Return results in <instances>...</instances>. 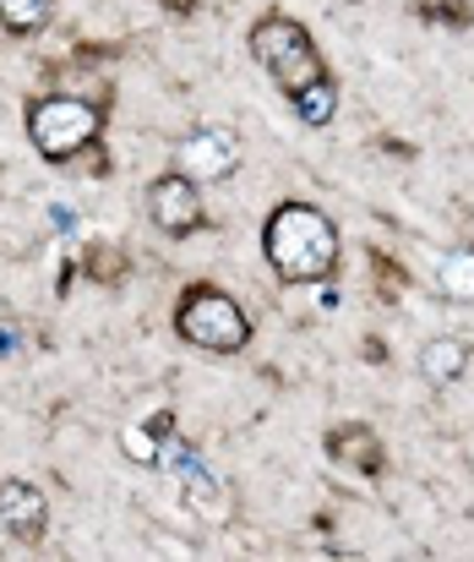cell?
<instances>
[{
	"mask_svg": "<svg viewBox=\"0 0 474 562\" xmlns=\"http://www.w3.org/2000/svg\"><path fill=\"white\" fill-rule=\"evenodd\" d=\"M262 257L284 284H321L338 268V229L312 202H279L262 224Z\"/></svg>",
	"mask_w": 474,
	"mask_h": 562,
	"instance_id": "obj_1",
	"label": "cell"
},
{
	"mask_svg": "<svg viewBox=\"0 0 474 562\" xmlns=\"http://www.w3.org/2000/svg\"><path fill=\"white\" fill-rule=\"evenodd\" d=\"M99 132H104V110L93 99L44 93V99L27 104V137L49 165H71L88 143H99Z\"/></svg>",
	"mask_w": 474,
	"mask_h": 562,
	"instance_id": "obj_2",
	"label": "cell"
},
{
	"mask_svg": "<svg viewBox=\"0 0 474 562\" xmlns=\"http://www.w3.org/2000/svg\"><path fill=\"white\" fill-rule=\"evenodd\" d=\"M174 334L207 356H240L251 345V317L240 312L235 295H224L213 284H191L174 306Z\"/></svg>",
	"mask_w": 474,
	"mask_h": 562,
	"instance_id": "obj_3",
	"label": "cell"
},
{
	"mask_svg": "<svg viewBox=\"0 0 474 562\" xmlns=\"http://www.w3.org/2000/svg\"><path fill=\"white\" fill-rule=\"evenodd\" d=\"M251 55H257V66H268V77L295 99L301 88H312L321 77H332L327 66H321V55H316L312 33L295 22V16H284V11H268L257 27H251Z\"/></svg>",
	"mask_w": 474,
	"mask_h": 562,
	"instance_id": "obj_4",
	"label": "cell"
},
{
	"mask_svg": "<svg viewBox=\"0 0 474 562\" xmlns=\"http://www.w3.org/2000/svg\"><path fill=\"white\" fill-rule=\"evenodd\" d=\"M148 218L169 240H185V235L207 229V202H202V191H196L191 176H158L148 187Z\"/></svg>",
	"mask_w": 474,
	"mask_h": 562,
	"instance_id": "obj_5",
	"label": "cell"
},
{
	"mask_svg": "<svg viewBox=\"0 0 474 562\" xmlns=\"http://www.w3.org/2000/svg\"><path fill=\"white\" fill-rule=\"evenodd\" d=\"M240 170V137L224 126H202L180 143V176H191L196 187L207 181H229Z\"/></svg>",
	"mask_w": 474,
	"mask_h": 562,
	"instance_id": "obj_6",
	"label": "cell"
},
{
	"mask_svg": "<svg viewBox=\"0 0 474 562\" xmlns=\"http://www.w3.org/2000/svg\"><path fill=\"white\" fill-rule=\"evenodd\" d=\"M327 459L343 464V470H360V475H382L387 470V448L382 437L365 426V420H343L327 431Z\"/></svg>",
	"mask_w": 474,
	"mask_h": 562,
	"instance_id": "obj_7",
	"label": "cell"
},
{
	"mask_svg": "<svg viewBox=\"0 0 474 562\" xmlns=\"http://www.w3.org/2000/svg\"><path fill=\"white\" fill-rule=\"evenodd\" d=\"M44 525H49L44 492L27 486V481H0V530H5L11 541H38Z\"/></svg>",
	"mask_w": 474,
	"mask_h": 562,
	"instance_id": "obj_8",
	"label": "cell"
},
{
	"mask_svg": "<svg viewBox=\"0 0 474 562\" xmlns=\"http://www.w3.org/2000/svg\"><path fill=\"white\" fill-rule=\"evenodd\" d=\"M470 367H474V350L464 339H431L420 350V372L431 376V382H459Z\"/></svg>",
	"mask_w": 474,
	"mask_h": 562,
	"instance_id": "obj_9",
	"label": "cell"
},
{
	"mask_svg": "<svg viewBox=\"0 0 474 562\" xmlns=\"http://www.w3.org/2000/svg\"><path fill=\"white\" fill-rule=\"evenodd\" d=\"M55 5H60V0H0V27L16 33V38H27V33L49 27Z\"/></svg>",
	"mask_w": 474,
	"mask_h": 562,
	"instance_id": "obj_10",
	"label": "cell"
},
{
	"mask_svg": "<svg viewBox=\"0 0 474 562\" xmlns=\"http://www.w3.org/2000/svg\"><path fill=\"white\" fill-rule=\"evenodd\" d=\"M437 284H442V295H448V301H474V246H459V251H448V257H442Z\"/></svg>",
	"mask_w": 474,
	"mask_h": 562,
	"instance_id": "obj_11",
	"label": "cell"
},
{
	"mask_svg": "<svg viewBox=\"0 0 474 562\" xmlns=\"http://www.w3.org/2000/svg\"><path fill=\"white\" fill-rule=\"evenodd\" d=\"M290 104H295V115H301L306 126H327V121H332V110H338V82H332V77H321V82H312V88H301Z\"/></svg>",
	"mask_w": 474,
	"mask_h": 562,
	"instance_id": "obj_12",
	"label": "cell"
},
{
	"mask_svg": "<svg viewBox=\"0 0 474 562\" xmlns=\"http://www.w3.org/2000/svg\"><path fill=\"white\" fill-rule=\"evenodd\" d=\"M82 273H88L93 284H121V279H126V251L110 246V240H93V246L82 251Z\"/></svg>",
	"mask_w": 474,
	"mask_h": 562,
	"instance_id": "obj_13",
	"label": "cell"
},
{
	"mask_svg": "<svg viewBox=\"0 0 474 562\" xmlns=\"http://www.w3.org/2000/svg\"><path fill=\"white\" fill-rule=\"evenodd\" d=\"M371 273H376V295H382V301H398V295H404V268H398L393 257L371 251Z\"/></svg>",
	"mask_w": 474,
	"mask_h": 562,
	"instance_id": "obj_14",
	"label": "cell"
},
{
	"mask_svg": "<svg viewBox=\"0 0 474 562\" xmlns=\"http://www.w3.org/2000/svg\"><path fill=\"white\" fill-rule=\"evenodd\" d=\"M420 11L437 16V22H448V27H464L470 22V0H420Z\"/></svg>",
	"mask_w": 474,
	"mask_h": 562,
	"instance_id": "obj_15",
	"label": "cell"
},
{
	"mask_svg": "<svg viewBox=\"0 0 474 562\" xmlns=\"http://www.w3.org/2000/svg\"><path fill=\"white\" fill-rule=\"evenodd\" d=\"M77 165H82L88 176H104V170H110V159H104V148H99V143H88V148L77 154Z\"/></svg>",
	"mask_w": 474,
	"mask_h": 562,
	"instance_id": "obj_16",
	"label": "cell"
},
{
	"mask_svg": "<svg viewBox=\"0 0 474 562\" xmlns=\"http://www.w3.org/2000/svg\"><path fill=\"white\" fill-rule=\"evenodd\" d=\"M158 5H163V11H174V16H191L202 0H158Z\"/></svg>",
	"mask_w": 474,
	"mask_h": 562,
	"instance_id": "obj_17",
	"label": "cell"
}]
</instances>
